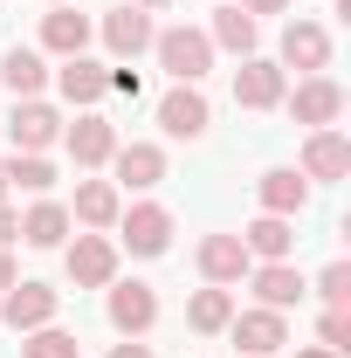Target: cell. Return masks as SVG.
<instances>
[{
	"label": "cell",
	"instance_id": "obj_1",
	"mask_svg": "<svg viewBox=\"0 0 351 358\" xmlns=\"http://www.w3.org/2000/svg\"><path fill=\"white\" fill-rule=\"evenodd\" d=\"M152 55H159V69H166L173 83H200V76L214 69L207 28H159V35H152Z\"/></svg>",
	"mask_w": 351,
	"mask_h": 358
},
{
	"label": "cell",
	"instance_id": "obj_2",
	"mask_svg": "<svg viewBox=\"0 0 351 358\" xmlns=\"http://www.w3.org/2000/svg\"><path fill=\"white\" fill-rule=\"evenodd\" d=\"M282 110H289L303 131H324V124L345 117V90L331 83V76H303L296 90H282Z\"/></svg>",
	"mask_w": 351,
	"mask_h": 358
},
{
	"label": "cell",
	"instance_id": "obj_3",
	"mask_svg": "<svg viewBox=\"0 0 351 358\" xmlns=\"http://www.w3.org/2000/svg\"><path fill=\"white\" fill-rule=\"evenodd\" d=\"M103 317H110L117 338H145V331L159 324V289H152V282H110Z\"/></svg>",
	"mask_w": 351,
	"mask_h": 358
},
{
	"label": "cell",
	"instance_id": "obj_4",
	"mask_svg": "<svg viewBox=\"0 0 351 358\" xmlns=\"http://www.w3.org/2000/svg\"><path fill=\"white\" fill-rule=\"evenodd\" d=\"M227 338L241 345V358H275L282 345H289V317L262 310V303H255V310H234L227 317Z\"/></svg>",
	"mask_w": 351,
	"mask_h": 358
},
{
	"label": "cell",
	"instance_id": "obj_5",
	"mask_svg": "<svg viewBox=\"0 0 351 358\" xmlns=\"http://www.w3.org/2000/svg\"><path fill=\"white\" fill-rule=\"evenodd\" d=\"M55 310H62V289H48V282H14L7 296H0V324L7 331H42V324H55Z\"/></svg>",
	"mask_w": 351,
	"mask_h": 358
},
{
	"label": "cell",
	"instance_id": "obj_6",
	"mask_svg": "<svg viewBox=\"0 0 351 358\" xmlns=\"http://www.w3.org/2000/svg\"><path fill=\"white\" fill-rule=\"evenodd\" d=\"M117 241H124L131 255L152 262V255H166V248H173V214H166L159 200H138L131 214H117Z\"/></svg>",
	"mask_w": 351,
	"mask_h": 358
},
{
	"label": "cell",
	"instance_id": "obj_7",
	"mask_svg": "<svg viewBox=\"0 0 351 358\" xmlns=\"http://www.w3.org/2000/svg\"><path fill=\"white\" fill-rule=\"evenodd\" d=\"M62 262H69V282L76 289H110L117 282V241L110 234H76Z\"/></svg>",
	"mask_w": 351,
	"mask_h": 358
},
{
	"label": "cell",
	"instance_id": "obj_8",
	"mask_svg": "<svg viewBox=\"0 0 351 358\" xmlns=\"http://www.w3.org/2000/svg\"><path fill=\"white\" fill-rule=\"evenodd\" d=\"M282 62H268V55H241V69H234V103L241 110H282Z\"/></svg>",
	"mask_w": 351,
	"mask_h": 358
},
{
	"label": "cell",
	"instance_id": "obj_9",
	"mask_svg": "<svg viewBox=\"0 0 351 358\" xmlns=\"http://www.w3.org/2000/svg\"><path fill=\"white\" fill-rule=\"evenodd\" d=\"M159 124H166V138H207V124H214V103L200 96V83H173L166 96H159Z\"/></svg>",
	"mask_w": 351,
	"mask_h": 358
},
{
	"label": "cell",
	"instance_id": "obj_10",
	"mask_svg": "<svg viewBox=\"0 0 351 358\" xmlns=\"http://www.w3.org/2000/svg\"><path fill=\"white\" fill-rule=\"evenodd\" d=\"M110 186H117V193H124V186H131V193H152V186H159V179H166V145H152V138H131V145H117V152H110Z\"/></svg>",
	"mask_w": 351,
	"mask_h": 358
},
{
	"label": "cell",
	"instance_id": "obj_11",
	"mask_svg": "<svg viewBox=\"0 0 351 358\" xmlns=\"http://www.w3.org/2000/svg\"><path fill=\"white\" fill-rule=\"evenodd\" d=\"M96 35H103V48H110L117 62H138V55L152 48V35H159V28H152V14H145V7H131V0H124V7H110V14H103V28H96Z\"/></svg>",
	"mask_w": 351,
	"mask_h": 358
},
{
	"label": "cell",
	"instance_id": "obj_12",
	"mask_svg": "<svg viewBox=\"0 0 351 358\" xmlns=\"http://www.w3.org/2000/svg\"><path fill=\"white\" fill-rule=\"evenodd\" d=\"M62 145H69V159L76 166H110V152H117V124L110 117H96V110H76V124H62Z\"/></svg>",
	"mask_w": 351,
	"mask_h": 358
},
{
	"label": "cell",
	"instance_id": "obj_13",
	"mask_svg": "<svg viewBox=\"0 0 351 358\" xmlns=\"http://www.w3.org/2000/svg\"><path fill=\"white\" fill-rule=\"evenodd\" d=\"M282 69L324 76V69H331V28H317V21H289V28H282Z\"/></svg>",
	"mask_w": 351,
	"mask_h": 358
},
{
	"label": "cell",
	"instance_id": "obj_14",
	"mask_svg": "<svg viewBox=\"0 0 351 358\" xmlns=\"http://www.w3.org/2000/svg\"><path fill=\"white\" fill-rule=\"evenodd\" d=\"M7 138H14V152H48V145L62 138V117L48 110L42 96H21L14 117H7Z\"/></svg>",
	"mask_w": 351,
	"mask_h": 358
},
{
	"label": "cell",
	"instance_id": "obj_15",
	"mask_svg": "<svg viewBox=\"0 0 351 358\" xmlns=\"http://www.w3.org/2000/svg\"><path fill=\"white\" fill-rule=\"evenodd\" d=\"M248 282H255V303L262 310H282V317H289V303H303V289H310L296 262H255Z\"/></svg>",
	"mask_w": 351,
	"mask_h": 358
},
{
	"label": "cell",
	"instance_id": "obj_16",
	"mask_svg": "<svg viewBox=\"0 0 351 358\" xmlns=\"http://www.w3.org/2000/svg\"><path fill=\"white\" fill-rule=\"evenodd\" d=\"M255 200H262V214H282V221H296L310 207V179L296 173V166H268L262 179H255Z\"/></svg>",
	"mask_w": 351,
	"mask_h": 358
},
{
	"label": "cell",
	"instance_id": "obj_17",
	"mask_svg": "<svg viewBox=\"0 0 351 358\" xmlns=\"http://www.w3.org/2000/svg\"><path fill=\"white\" fill-rule=\"evenodd\" d=\"M193 262H200V275L214 282V289H227V282H241L248 275V248H241V234H207L200 248H193Z\"/></svg>",
	"mask_w": 351,
	"mask_h": 358
},
{
	"label": "cell",
	"instance_id": "obj_18",
	"mask_svg": "<svg viewBox=\"0 0 351 358\" xmlns=\"http://www.w3.org/2000/svg\"><path fill=\"white\" fill-rule=\"evenodd\" d=\"M303 179H345L351 173V138L338 131V124H324V131L303 138V166H296Z\"/></svg>",
	"mask_w": 351,
	"mask_h": 358
},
{
	"label": "cell",
	"instance_id": "obj_19",
	"mask_svg": "<svg viewBox=\"0 0 351 358\" xmlns=\"http://www.w3.org/2000/svg\"><path fill=\"white\" fill-rule=\"evenodd\" d=\"M89 35H96V21H89V14H76L69 0L42 14V48H48V55H62V62H69V55H83Z\"/></svg>",
	"mask_w": 351,
	"mask_h": 358
},
{
	"label": "cell",
	"instance_id": "obj_20",
	"mask_svg": "<svg viewBox=\"0 0 351 358\" xmlns=\"http://www.w3.org/2000/svg\"><path fill=\"white\" fill-rule=\"evenodd\" d=\"M241 248H248V262H289V248H296V221H282V214H255V221L241 227Z\"/></svg>",
	"mask_w": 351,
	"mask_h": 358
},
{
	"label": "cell",
	"instance_id": "obj_21",
	"mask_svg": "<svg viewBox=\"0 0 351 358\" xmlns=\"http://www.w3.org/2000/svg\"><path fill=\"white\" fill-rule=\"evenodd\" d=\"M117 214H124V193H117L110 179H83V186H76L69 221H83L89 234H103V227H117Z\"/></svg>",
	"mask_w": 351,
	"mask_h": 358
},
{
	"label": "cell",
	"instance_id": "obj_22",
	"mask_svg": "<svg viewBox=\"0 0 351 358\" xmlns=\"http://www.w3.org/2000/svg\"><path fill=\"white\" fill-rule=\"evenodd\" d=\"M55 83H62V96H69L76 110H96V103L110 96V69H103V62H89V55H69Z\"/></svg>",
	"mask_w": 351,
	"mask_h": 358
},
{
	"label": "cell",
	"instance_id": "obj_23",
	"mask_svg": "<svg viewBox=\"0 0 351 358\" xmlns=\"http://www.w3.org/2000/svg\"><path fill=\"white\" fill-rule=\"evenodd\" d=\"M69 207H62V200H35V207H28V214H21V241H28V248H62V241H69Z\"/></svg>",
	"mask_w": 351,
	"mask_h": 358
},
{
	"label": "cell",
	"instance_id": "obj_24",
	"mask_svg": "<svg viewBox=\"0 0 351 358\" xmlns=\"http://www.w3.org/2000/svg\"><path fill=\"white\" fill-rule=\"evenodd\" d=\"M0 83H7V96H14V103H21V96H42L48 55H42V48H7V55H0Z\"/></svg>",
	"mask_w": 351,
	"mask_h": 358
},
{
	"label": "cell",
	"instance_id": "obj_25",
	"mask_svg": "<svg viewBox=\"0 0 351 358\" xmlns=\"http://www.w3.org/2000/svg\"><path fill=\"white\" fill-rule=\"evenodd\" d=\"M207 42L227 48V55H255V42H262V21H255V14H241V7H214V21H207Z\"/></svg>",
	"mask_w": 351,
	"mask_h": 358
},
{
	"label": "cell",
	"instance_id": "obj_26",
	"mask_svg": "<svg viewBox=\"0 0 351 358\" xmlns=\"http://www.w3.org/2000/svg\"><path fill=\"white\" fill-rule=\"evenodd\" d=\"M227 317H234V289H193V303H186V324L200 331V338H214V331H227Z\"/></svg>",
	"mask_w": 351,
	"mask_h": 358
},
{
	"label": "cell",
	"instance_id": "obj_27",
	"mask_svg": "<svg viewBox=\"0 0 351 358\" xmlns=\"http://www.w3.org/2000/svg\"><path fill=\"white\" fill-rule=\"evenodd\" d=\"M0 173H7V186H21V193H48V186H55V166H48V152H14Z\"/></svg>",
	"mask_w": 351,
	"mask_h": 358
},
{
	"label": "cell",
	"instance_id": "obj_28",
	"mask_svg": "<svg viewBox=\"0 0 351 358\" xmlns=\"http://www.w3.org/2000/svg\"><path fill=\"white\" fill-rule=\"evenodd\" d=\"M21 358H83V345H76V331L42 324V331H28V338H21Z\"/></svg>",
	"mask_w": 351,
	"mask_h": 358
},
{
	"label": "cell",
	"instance_id": "obj_29",
	"mask_svg": "<svg viewBox=\"0 0 351 358\" xmlns=\"http://www.w3.org/2000/svg\"><path fill=\"white\" fill-rule=\"evenodd\" d=\"M317 296H324V310H351V262H331L317 275Z\"/></svg>",
	"mask_w": 351,
	"mask_h": 358
},
{
	"label": "cell",
	"instance_id": "obj_30",
	"mask_svg": "<svg viewBox=\"0 0 351 358\" xmlns=\"http://www.w3.org/2000/svg\"><path fill=\"white\" fill-rule=\"evenodd\" d=\"M317 345H324V352H351V310H324L317 317Z\"/></svg>",
	"mask_w": 351,
	"mask_h": 358
},
{
	"label": "cell",
	"instance_id": "obj_31",
	"mask_svg": "<svg viewBox=\"0 0 351 358\" xmlns=\"http://www.w3.org/2000/svg\"><path fill=\"white\" fill-rule=\"evenodd\" d=\"M110 90H117V96H138V90H145V76L124 62V69H110Z\"/></svg>",
	"mask_w": 351,
	"mask_h": 358
},
{
	"label": "cell",
	"instance_id": "obj_32",
	"mask_svg": "<svg viewBox=\"0 0 351 358\" xmlns=\"http://www.w3.org/2000/svg\"><path fill=\"white\" fill-rule=\"evenodd\" d=\"M14 241H21V214L0 200V248H14Z\"/></svg>",
	"mask_w": 351,
	"mask_h": 358
},
{
	"label": "cell",
	"instance_id": "obj_33",
	"mask_svg": "<svg viewBox=\"0 0 351 358\" xmlns=\"http://www.w3.org/2000/svg\"><path fill=\"white\" fill-rule=\"evenodd\" d=\"M241 14H255V21L262 14H289V0H241Z\"/></svg>",
	"mask_w": 351,
	"mask_h": 358
},
{
	"label": "cell",
	"instance_id": "obj_34",
	"mask_svg": "<svg viewBox=\"0 0 351 358\" xmlns=\"http://www.w3.org/2000/svg\"><path fill=\"white\" fill-rule=\"evenodd\" d=\"M110 358H152V345L145 338H124V345H110Z\"/></svg>",
	"mask_w": 351,
	"mask_h": 358
},
{
	"label": "cell",
	"instance_id": "obj_35",
	"mask_svg": "<svg viewBox=\"0 0 351 358\" xmlns=\"http://www.w3.org/2000/svg\"><path fill=\"white\" fill-rule=\"evenodd\" d=\"M14 282H21V275H14V255H7V248H0V296H7V289H14Z\"/></svg>",
	"mask_w": 351,
	"mask_h": 358
},
{
	"label": "cell",
	"instance_id": "obj_36",
	"mask_svg": "<svg viewBox=\"0 0 351 358\" xmlns=\"http://www.w3.org/2000/svg\"><path fill=\"white\" fill-rule=\"evenodd\" d=\"M296 358H338V352H324V345H303V352H296Z\"/></svg>",
	"mask_w": 351,
	"mask_h": 358
},
{
	"label": "cell",
	"instance_id": "obj_37",
	"mask_svg": "<svg viewBox=\"0 0 351 358\" xmlns=\"http://www.w3.org/2000/svg\"><path fill=\"white\" fill-rule=\"evenodd\" d=\"M131 7H145V14H159V7H173V0H131Z\"/></svg>",
	"mask_w": 351,
	"mask_h": 358
},
{
	"label": "cell",
	"instance_id": "obj_38",
	"mask_svg": "<svg viewBox=\"0 0 351 358\" xmlns=\"http://www.w3.org/2000/svg\"><path fill=\"white\" fill-rule=\"evenodd\" d=\"M0 200H7V173H0Z\"/></svg>",
	"mask_w": 351,
	"mask_h": 358
},
{
	"label": "cell",
	"instance_id": "obj_39",
	"mask_svg": "<svg viewBox=\"0 0 351 358\" xmlns=\"http://www.w3.org/2000/svg\"><path fill=\"white\" fill-rule=\"evenodd\" d=\"M48 7H62V0H48Z\"/></svg>",
	"mask_w": 351,
	"mask_h": 358
}]
</instances>
